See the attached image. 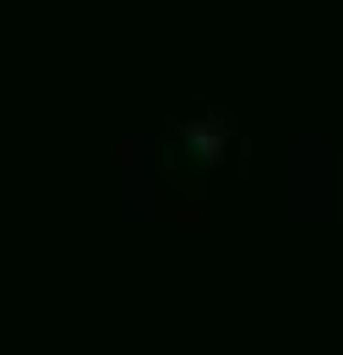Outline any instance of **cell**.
<instances>
[{"label": "cell", "mask_w": 343, "mask_h": 355, "mask_svg": "<svg viewBox=\"0 0 343 355\" xmlns=\"http://www.w3.org/2000/svg\"><path fill=\"white\" fill-rule=\"evenodd\" d=\"M180 137H191L202 148L207 164H223V142H229V115H213L207 126H180Z\"/></svg>", "instance_id": "cell-1"}]
</instances>
